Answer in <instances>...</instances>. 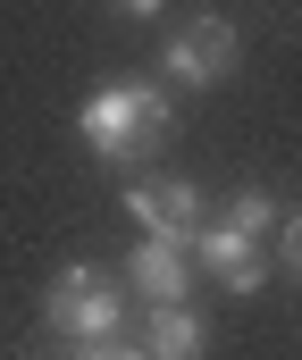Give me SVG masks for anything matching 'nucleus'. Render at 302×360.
Listing matches in <instances>:
<instances>
[{
    "instance_id": "f257e3e1",
    "label": "nucleus",
    "mask_w": 302,
    "mask_h": 360,
    "mask_svg": "<svg viewBox=\"0 0 302 360\" xmlns=\"http://www.w3.org/2000/svg\"><path fill=\"white\" fill-rule=\"evenodd\" d=\"M168 92L151 84V76H118V84H101L84 109H76V134L101 151V168H134L160 134H168Z\"/></svg>"
},
{
    "instance_id": "1a4fd4ad",
    "label": "nucleus",
    "mask_w": 302,
    "mask_h": 360,
    "mask_svg": "<svg viewBox=\"0 0 302 360\" xmlns=\"http://www.w3.org/2000/svg\"><path fill=\"white\" fill-rule=\"evenodd\" d=\"M277 226H286V269L302 276V210H286V218H277Z\"/></svg>"
},
{
    "instance_id": "9d476101",
    "label": "nucleus",
    "mask_w": 302,
    "mask_h": 360,
    "mask_svg": "<svg viewBox=\"0 0 302 360\" xmlns=\"http://www.w3.org/2000/svg\"><path fill=\"white\" fill-rule=\"evenodd\" d=\"M109 8H126V17H160L168 0H109Z\"/></svg>"
},
{
    "instance_id": "7ed1b4c3",
    "label": "nucleus",
    "mask_w": 302,
    "mask_h": 360,
    "mask_svg": "<svg viewBox=\"0 0 302 360\" xmlns=\"http://www.w3.org/2000/svg\"><path fill=\"white\" fill-rule=\"evenodd\" d=\"M235 25L227 17H194V25H177L168 34V51H160V68H168V84H218V76H235Z\"/></svg>"
},
{
    "instance_id": "9b49d317",
    "label": "nucleus",
    "mask_w": 302,
    "mask_h": 360,
    "mask_svg": "<svg viewBox=\"0 0 302 360\" xmlns=\"http://www.w3.org/2000/svg\"><path fill=\"white\" fill-rule=\"evenodd\" d=\"M126 344H76V360H118Z\"/></svg>"
},
{
    "instance_id": "0eeeda50",
    "label": "nucleus",
    "mask_w": 302,
    "mask_h": 360,
    "mask_svg": "<svg viewBox=\"0 0 302 360\" xmlns=\"http://www.w3.org/2000/svg\"><path fill=\"white\" fill-rule=\"evenodd\" d=\"M151 360H201V319L185 310V302H168V310H151V344H143Z\"/></svg>"
},
{
    "instance_id": "f03ea898",
    "label": "nucleus",
    "mask_w": 302,
    "mask_h": 360,
    "mask_svg": "<svg viewBox=\"0 0 302 360\" xmlns=\"http://www.w3.org/2000/svg\"><path fill=\"white\" fill-rule=\"evenodd\" d=\"M42 319H51L68 344H118L126 293H118L101 269H59V276H51V302H42Z\"/></svg>"
},
{
    "instance_id": "f8f14e48",
    "label": "nucleus",
    "mask_w": 302,
    "mask_h": 360,
    "mask_svg": "<svg viewBox=\"0 0 302 360\" xmlns=\"http://www.w3.org/2000/svg\"><path fill=\"white\" fill-rule=\"evenodd\" d=\"M118 360H151V352H118Z\"/></svg>"
},
{
    "instance_id": "423d86ee",
    "label": "nucleus",
    "mask_w": 302,
    "mask_h": 360,
    "mask_svg": "<svg viewBox=\"0 0 302 360\" xmlns=\"http://www.w3.org/2000/svg\"><path fill=\"white\" fill-rule=\"evenodd\" d=\"M126 285H134L151 310L185 302V252H177V243H160V235H143V243H134V260H126Z\"/></svg>"
},
{
    "instance_id": "6e6552de",
    "label": "nucleus",
    "mask_w": 302,
    "mask_h": 360,
    "mask_svg": "<svg viewBox=\"0 0 302 360\" xmlns=\"http://www.w3.org/2000/svg\"><path fill=\"white\" fill-rule=\"evenodd\" d=\"M218 226H235V235H252V243H260V235L277 226V201H269L260 184H244V193L227 201V218H218Z\"/></svg>"
},
{
    "instance_id": "39448f33",
    "label": "nucleus",
    "mask_w": 302,
    "mask_h": 360,
    "mask_svg": "<svg viewBox=\"0 0 302 360\" xmlns=\"http://www.w3.org/2000/svg\"><path fill=\"white\" fill-rule=\"evenodd\" d=\"M194 260L218 276L227 293H260V276H269L260 243H252V235H235V226H201V235H194Z\"/></svg>"
},
{
    "instance_id": "20e7f679",
    "label": "nucleus",
    "mask_w": 302,
    "mask_h": 360,
    "mask_svg": "<svg viewBox=\"0 0 302 360\" xmlns=\"http://www.w3.org/2000/svg\"><path fill=\"white\" fill-rule=\"evenodd\" d=\"M126 210H134L160 243H177V252H194V235L210 226V210H201L194 184H126Z\"/></svg>"
}]
</instances>
